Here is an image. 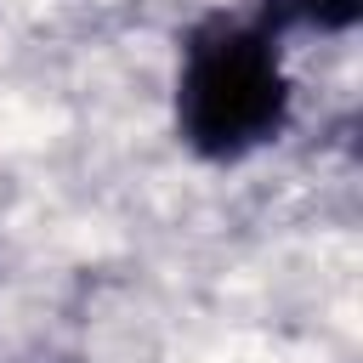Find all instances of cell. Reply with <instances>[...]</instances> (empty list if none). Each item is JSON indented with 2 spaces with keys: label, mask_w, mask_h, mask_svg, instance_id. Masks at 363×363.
Masks as SVG:
<instances>
[{
  "label": "cell",
  "mask_w": 363,
  "mask_h": 363,
  "mask_svg": "<svg viewBox=\"0 0 363 363\" xmlns=\"http://www.w3.org/2000/svg\"><path fill=\"white\" fill-rule=\"evenodd\" d=\"M289 119V79L267 23L210 17L187 34L182 79H176V125L182 142L204 159H244L272 142Z\"/></svg>",
  "instance_id": "1"
},
{
  "label": "cell",
  "mask_w": 363,
  "mask_h": 363,
  "mask_svg": "<svg viewBox=\"0 0 363 363\" xmlns=\"http://www.w3.org/2000/svg\"><path fill=\"white\" fill-rule=\"evenodd\" d=\"M363 17V0H261V23L267 28H289V23H301V28H352Z\"/></svg>",
  "instance_id": "2"
}]
</instances>
